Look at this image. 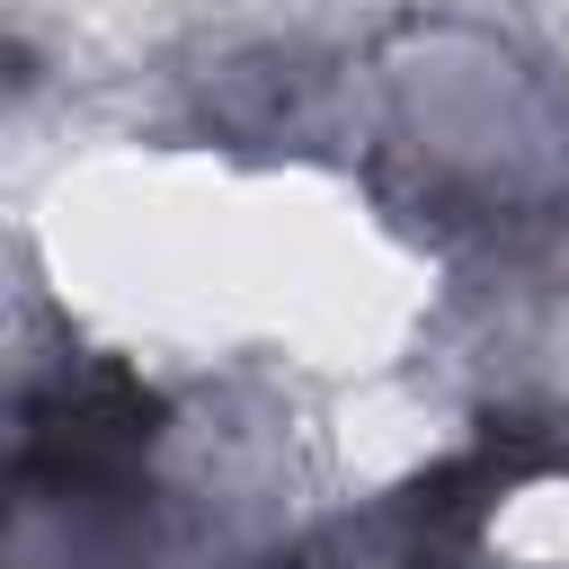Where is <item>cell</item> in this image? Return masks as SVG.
<instances>
[{
  "label": "cell",
  "mask_w": 569,
  "mask_h": 569,
  "mask_svg": "<svg viewBox=\"0 0 569 569\" xmlns=\"http://www.w3.org/2000/svg\"><path fill=\"white\" fill-rule=\"evenodd\" d=\"M160 391H142L124 365H80L62 382H44L18 418V498L27 507H133L142 489V453L160 445Z\"/></svg>",
  "instance_id": "6da1fadb"
}]
</instances>
